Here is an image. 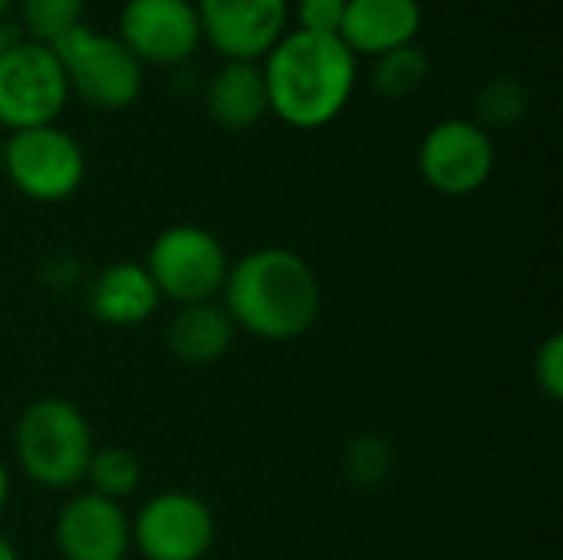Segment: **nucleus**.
Instances as JSON below:
<instances>
[{"label": "nucleus", "instance_id": "nucleus-1", "mask_svg": "<svg viewBox=\"0 0 563 560\" xmlns=\"http://www.w3.org/2000/svg\"><path fill=\"white\" fill-rule=\"evenodd\" d=\"M234 330L267 343L307 337L323 314V287L307 257L290 248H257L231 261L218 297Z\"/></svg>", "mask_w": 563, "mask_h": 560}, {"label": "nucleus", "instance_id": "nucleus-2", "mask_svg": "<svg viewBox=\"0 0 563 560\" xmlns=\"http://www.w3.org/2000/svg\"><path fill=\"white\" fill-rule=\"evenodd\" d=\"M267 112L284 125L313 132L343 116L356 89V56L330 33H284L264 56Z\"/></svg>", "mask_w": 563, "mask_h": 560}, {"label": "nucleus", "instance_id": "nucleus-3", "mask_svg": "<svg viewBox=\"0 0 563 560\" xmlns=\"http://www.w3.org/2000/svg\"><path fill=\"white\" fill-rule=\"evenodd\" d=\"M13 452L20 472L49 492H73L86 482L96 439L86 413L63 399L43 396L33 399L13 429Z\"/></svg>", "mask_w": 563, "mask_h": 560}, {"label": "nucleus", "instance_id": "nucleus-4", "mask_svg": "<svg viewBox=\"0 0 563 560\" xmlns=\"http://www.w3.org/2000/svg\"><path fill=\"white\" fill-rule=\"evenodd\" d=\"M145 271L162 300H172L175 307H191L221 297L231 257L214 231L201 224H172L155 234Z\"/></svg>", "mask_w": 563, "mask_h": 560}, {"label": "nucleus", "instance_id": "nucleus-5", "mask_svg": "<svg viewBox=\"0 0 563 560\" xmlns=\"http://www.w3.org/2000/svg\"><path fill=\"white\" fill-rule=\"evenodd\" d=\"M49 46L63 63L69 92H76L82 102L115 112L139 99L145 69L119 36L79 23Z\"/></svg>", "mask_w": 563, "mask_h": 560}, {"label": "nucleus", "instance_id": "nucleus-6", "mask_svg": "<svg viewBox=\"0 0 563 560\" xmlns=\"http://www.w3.org/2000/svg\"><path fill=\"white\" fill-rule=\"evenodd\" d=\"M3 178L30 201L56 205L86 182V152L59 125L10 132L3 142Z\"/></svg>", "mask_w": 563, "mask_h": 560}, {"label": "nucleus", "instance_id": "nucleus-7", "mask_svg": "<svg viewBox=\"0 0 563 560\" xmlns=\"http://www.w3.org/2000/svg\"><path fill=\"white\" fill-rule=\"evenodd\" d=\"M69 102V83L53 46L23 40L10 43L0 56V125L23 132L56 125Z\"/></svg>", "mask_w": 563, "mask_h": 560}, {"label": "nucleus", "instance_id": "nucleus-8", "mask_svg": "<svg viewBox=\"0 0 563 560\" xmlns=\"http://www.w3.org/2000/svg\"><path fill=\"white\" fill-rule=\"evenodd\" d=\"M495 139L475 119H442L419 142V175L445 198H468L495 175Z\"/></svg>", "mask_w": 563, "mask_h": 560}, {"label": "nucleus", "instance_id": "nucleus-9", "mask_svg": "<svg viewBox=\"0 0 563 560\" xmlns=\"http://www.w3.org/2000/svg\"><path fill=\"white\" fill-rule=\"evenodd\" d=\"M142 560H205L214 548V512L191 492H158L129 518Z\"/></svg>", "mask_w": 563, "mask_h": 560}, {"label": "nucleus", "instance_id": "nucleus-10", "mask_svg": "<svg viewBox=\"0 0 563 560\" xmlns=\"http://www.w3.org/2000/svg\"><path fill=\"white\" fill-rule=\"evenodd\" d=\"M201 43L224 59L257 63L287 33L290 0H195Z\"/></svg>", "mask_w": 563, "mask_h": 560}, {"label": "nucleus", "instance_id": "nucleus-11", "mask_svg": "<svg viewBox=\"0 0 563 560\" xmlns=\"http://www.w3.org/2000/svg\"><path fill=\"white\" fill-rule=\"evenodd\" d=\"M119 40L142 66L185 63L201 43L195 0H125Z\"/></svg>", "mask_w": 563, "mask_h": 560}, {"label": "nucleus", "instance_id": "nucleus-12", "mask_svg": "<svg viewBox=\"0 0 563 560\" xmlns=\"http://www.w3.org/2000/svg\"><path fill=\"white\" fill-rule=\"evenodd\" d=\"M53 541L63 560H125L132 551V525L122 505L79 492L59 508Z\"/></svg>", "mask_w": 563, "mask_h": 560}, {"label": "nucleus", "instance_id": "nucleus-13", "mask_svg": "<svg viewBox=\"0 0 563 560\" xmlns=\"http://www.w3.org/2000/svg\"><path fill=\"white\" fill-rule=\"evenodd\" d=\"M422 30L419 0H346L340 40L353 56H383L389 50L416 43Z\"/></svg>", "mask_w": 563, "mask_h": 560}, {"label": "nucleus", "instance_id": "nucleus-14", "mask_svg": "<svg viewBox=\"0 0 563 560\" xmlns=\"http://www.w3.org/2000/svg\"><path fill=\"white\" fill-rule=\"evenodd\" d=\"M158 304V287L142 261L106 264L86 287V307L106 327H139L155 317Z\"/></svg>", "mask_w": 563, "mask_h": 560}, {"label": "nucleus", "instance_id": "nucleus-15", "mask_svg": "<svg viewBox=\"0 0 563 560\" xmlns=\"http://www.w3.org/2000/svg\"><path fill=\"white\" fill-rule=\"evenodd\" d=\"M205 106L208 116L224 129H254L267 116V86L261 66L244 59H224V66L208 79Z\"/></svg>", "mask_w": 563, "mask_h": 560}, {"label": "nucleus", "instance_id": "nucleus-16", "mask_svg": "<svg viewBox=\"0 0 563 560\" xmlns=\"http://www.w3.org/2000/svg\"><path fill=\"white\" fill-rule=\"evenodd\" d=\"M234 323L224 314V307L218 300L211 304H191V307H178L175 317L168 320L165 330V343L168 350L191 366H205V363H218L231 343H234Z\"/></svg>", "mask_w": 563, "mask_h": 560}, {"label": "nucleus", "instance_id": "nucleus-17", "mask_svg": "<svg viewBox=\"0 0 563 560\" xmlns=\"http://www.w3.org/2000/svg\"><path fill=\"white\" fill-rule=\"evenodd\" d=\"M429 73H432V63H429L426 50L409 43V46L376 56L369 83L383 99H409L426 86Z\"/></svg>", "mask_w": 563, "mask_h": 560}, {"label": "nucleus", "instance_id": "nucleus-18", "mask_svg": "<svg viewBox=\"0 0 563 560\" xmlns=\"http://www.w3.org/2000/svg\"><path fill=\"white\" fill-rule=\"evenodd\" d=\"M86 485H89L86 492L122 505L142 485V462L135 459V452H129L122 446L96 449L92 462H89V472H86Z\"/></svg>", "mask_w": 563, "mask_h": 560}, {"label": "nucleus", "instance_id": "nucleus-19", "mask_svg": "<svg viewBox=\"0 0 563 560\" xmlns=\"http://www.w3.org/2000/svg\"><path fill=\"white\" fill-rule=\"evenodd\" d=\"M531 109V92L518 76H495L475 96V122L492 129H515Z\"/></svg>", "mask_w": 563, "mask_h": 560}, {"label": "nucleus", "instance_id": "nucleus-20", "mask_svg": "<svg viewBox=\"0 0 563 560\" xmlns=\"http://www.w3.org/2000/svg\"><path fill=\"white\" fill-rule=\"evenodd\" d=\"M82 13L86 0H20V17L30 30V40L46 46L76 30L82 23Z\"/></svg>", "mask_w": 563, "mask_h": 560}, {"label": "nucleus", "instance_id": "nucleus-21", "mask_svg": "<svg viewBox=\"0 0 563 560\" xmlns=\"http://www.w3.org/2000/svg\"><path fill=\"white\" fill-rule=\"evenodd\" d=\"M343 472L356 488H379L393 472V446L379 436H356L343 452Z\"/></svg>", "mask_w": 563, "mask_h": 560}, {"label": "nucleus", "instance_id": "nucleus-22", "mask_svg": "<svg viewBox=\"0 0 563 560\" xmlns=\"http://www.w3.org/2000/svg\"><path fill=\"white\" fill-rule=\"evenodd\" d=\"M534 383L538 389L551 399V403H561L563 399V337L561 333H551L538 353H534Z\"/></svg>", "mask_w": 563, "mask_h": 560}, {"label": "nucleus", "instance_id": "nucleus-23", "mask_svg": "<svg viewBox=\"0 0 563 560\" xmlns=\"http://www.w3.org/2000/svg\"><path fill=\"white\" fill-rule=\"evenodd\" d=\"M346 13V0H297L294 3V17H297V30L303 33H340Z\"/></svg>", "mask_w": 563, "mask_h": 560}, {"label": "nucleus", "instance_id": "nucleus-24", "mask_svg": "<svg viewBox=\"0 0 563 560\" xmlns=\"http://www.w3.org/2000/svg\"><path fill=\"white\" fill-rule=\"evenodd\" d=\"M10 502V472H7V462L0 459V515Z\"/></svg>", "mask_w": 563, "mask_h": 560}, {"label": "nucleus", "instance_id": "nucleus-25", "mask_svg": "<svg viewBox=\"0 0 563 560\" xmlns=\"http://www.w3.org/2000/svg\"><path fill=\"white\" fill-rule=\"evenodd\" d=\"M0 560H20V551H16V545L7 538V535H0Z\"/></svg>", "mask_w": 563, "mask_h": 560}, {"label": "nucleus", "instance_id": "nucleus-26", "mask_svg": "<svg viewBox=\"0 0 563 560\" xmlns=\"http://www.w3.org/2000/svg\"><path fill=\"white\" fill-rule=\"evenodd\" d=\"M7 46H10V36H7V30H3V23H0V56H3Z\"/></svg>", "mask_w": 563, "mask_h": 560}, {"label": "nucleus", "instance_id": "nucleus-27", "mask_svg": "<svg viewBox=\"0 0 563 560\" xmlns=\"http://www.w3.org/2000/svg\"><path fill=\"white\" fill-rule=\"evenodd\" d=\"M10 3H13V0H0V17H3V13L10 10Z\"/></svg>", "mask_w": 563, "mask_h": 560}, {"label": "nucleus", "instance_id": "nucleus-28", "mask_svg": "<svg viewBox=\"0 0 563 560\" xmlns=\"http://www.w3.org/2000/svg\"><path fill=\"white\" fill-rule=\"evenodd\" d=\"M0 178H3V142H0Z\"/></svg>", "mask_w": 563, "mask_h": 560}]
</instances>
